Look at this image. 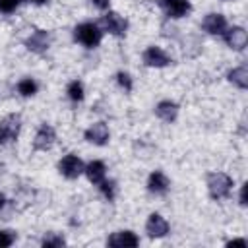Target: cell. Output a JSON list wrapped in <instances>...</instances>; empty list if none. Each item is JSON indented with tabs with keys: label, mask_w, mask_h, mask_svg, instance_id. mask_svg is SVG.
<instances>
[{
	"label": "cell",
	"mask_w": 248,
	"mask_h": 248,
	"mask_svg": "<svg viewBox=\"0 0 248 248\" xmlns=\"http://www.w3.org/2000/svg\"><path fill=\"white\" fill-rule=\"evenodd\" d=\"M232 178L225 172H209L207 174V190L213 200H223L231 194Z\"/></svg>",
	"instance_id": "6da1fadb"
},
{
	"label": "cell",
	"mask_w": 248,
	"mask_h": 248,
	"mask_svg": "<svg viewBox=\"0 0 248 248\" xmlns=\"http://www.w3.org/2000/svg\"><path fill=\"white\" fill-rule=\"evenodd\" d=\"M74 37L78 43H81L83 46L87 48H93L101 43L103 39V31L99 29L97 23H79L76 29H74Z\"/></svg>",
	"instance_id": "7a4b0ae2"
},
{
	"label": "cell",
	"mask_w": 248,
	"mask_h": 248,
	"mask_svg": "<svg viewBox=\"0 0 248 248\" xmlns=\"http://www.w3.org/2000/svg\"><path fill=\"white\" fill-rule=\"evenodd\" d=\"M21 128V116L19 114H8L0 120V143H10L17 138Z\"/></svg>",
	"instance_id": "3957f363"
},
{
	"label": "cell",
	"mask_w": 248,
	"mask_h": 248,
	"mask_svg": "<svg viewBox=\"0 0 248 248\" xmlns=\"http://www.w3.org/2000/svg\"><path fill=\"white\" fill-rule=\"evenodd\" d=\"M83 169H85V165H83V161H81L76 153H68V155L62 157L60 163H58V170H60L66 178H70V180L78 178V176L83 172Z\"/></svg>",
	"instance_id": "277c9868"
},
{
	"label": "cell",
	"mask_w": 248,
	"mask_h": 248,
	"mask_svg": "<svg viewBox=\"0 0 248 248\" xmlns=\"http://www.w3.org/2000/svg\"><path fill=\"white\" fill-rule=\"evenodd\" d=\"M101 25L105 27V31H108L110 35H116V37H124L126 29H128V21L116 12H108L107 16H103Z\"/></svg>",
	"instance_id": "5b68a950"
},
{
	"label": "cell",
	"mask_w": 248,
	"mask_h": 248,
	"mask_svg": "<svg viewBox=\"0 0 248 248\" xmlns=\"http://www.w3.org/2000/svg\"><path fill=\"white\" fill-rule=\"evenodd\" d=\"M54 140H56L54 128L48 126V124H41V128L37 130L35 140H33V149H37V151H46V149L52 147Z\"/></svg>",
	"instance_id": "8992f818"
},
{
	"label": "cell",
	"mask_w": 248,
	"mask_h": 248,
	"mask_svg": "<svg viewBox=\"0 0 248 248\" xmlns=\"http://www.w3.org/2000/svg\"><path fill=\"white\" fill-rule=\"evenodd\" d=\"M159 6H161V10L169 17H174V19L184 17L192 10V6H190L188 0H159Z\"/></svg>",
	"instance_id": "52a82bcc"
},
{
	"label": "cell",
	"mask_w": 248,
	"mask_h": 248,
	"mask_svg": "<svg viewBox=\"0 0 248 248\" xmlns=\"http://www.w3.org/2000/svg\"><path fill=\"white\" fill-rule=\"evenodd\" d=\"M172 60L159 48V46H149V48H145V52H143V64L145 66H149V68H165V66H169Z\"/></svg>",
	"instance_id": "ba28073f"
},
{
	"label": "cell",
	"mask_w": 248,
	"mask_h": 248,
	"mask_svg": "<svg viewBox=\"0 0 248 248\" xmlns=\"http://www.w3.org/2000/svg\"><path fill=\"white\" fill-rule=\"evenodd\" d=\"M223 39H225V43H227L231 48H234V50H242V48L246 46V43H248V35H246V31H244L242 27L225 29V31H223Z\"/></svg>",
	"instance_id": "9c48e42d"
},
{
	"label": "cell",
	"mask_w": 248,
	"mask_h": 248,
	"mask_svg": "<svg viewBox=\"0 0 248 248\" xmlns=\"http://www.w3.org/2000/svg\"><path fill=\"white\" fill-rule=\"evenodd\" d=\"M145 231H147V234L151 238H163L169 232V223L159 213H151L147 223H145Z\"/></svg>",
	"instance_id": "30bf717a"
},
{
	"label": "cell",
	"mask_w": 248,
	"mask_h": 248,
	"mask_svg": "<svg viewBox=\"0 0 248 248\" xmlns=\"http://www.w3.org/2000/svg\"><path fill=\"white\" fill-rule=\"evenodd\" d=\"M25 46H27L31 52L41 54V52H45V50L50 46V35H48L46 31H43V29H37V31L25 41Z\"/></svg>",
	"instance_id": "8fae6325"
},
{
	"label": "cell",
	"mask_w": 248,
	"mask_h": 248,
	"mask_svg": "<svg viewBox=\"0 0 248 248\" xmlns=\"http://www.w3.org/2000/svg\"><path fill=\"white\" fill-rule=\"evenodd\" d=\"M85 140L95 143V145H105L108 141V128L105 122H95L91 128L85 130Z\"/></svg>",
	"instance_id": "7c38bea8"
},
{
	"label": "cell",
	"mask_w": 248,
	"mask_h": 248,
	"mask_svg": "<svg viewBox=\"0 0 248 248\" xmlns=\"http://www.w3.org/2000/svg\"><path fill=\"white\" fill-rule=\"evenodd\" d=\"M108 246H116V248H126V246H138L140 244V238L132 232V231H116L108 236L107 240Z\"/></svg>",
	"instance_id": "4fadbf2b"
},
{
	"label": "cell",
	"mask_w": 248,
	"mask_h": 248,
	"mask_svg": "<svg viewBox=\"0 0 248 248\" xmlns=\"http://www.w3.org/2000/svg\"><path fill=\"white\" fill-rule=\"evenodd\" d=\"M203 29L209 35H223V31L227 29V19L223 14H207L203 19Z\"/></svg>",
	"instance_id": "5bb4252c"
},
{
	"label": "cell",
	"mask_w": 248,
	"mask_h": 248,
	"mask_svg": "<svg viewBox=\"0 0 248 248\" xmlns=\"http://www.w3.org/2000/svg\"><path fill=\"white\" fill-rule=\"evenodd\" d=\"M169 186H170V182H169V178H167L161 170H153V172L149 174V178H147V188H149V192H153V194L163 196V194H167Z\"/></svg>",
	"instance_id": "9a60e30c"
},
{
	"label": "cell",
	"mask_w": 248,
	"mask_h": 248,
	"mask_svg": "<svg viewBox=\"0 0 248 248\" xmlns=\"http://www.w3.org/2000/svg\"><path fill=\"white\" fill-rule=\"evenodd\" d=\"M155 114L163 120V122H174L178 116V105L174 101H161L155 107Z\"/></svg>",
	"instance_id": "2e32d148"
},
{
	"label": "cell",
	"mask_w": 248,
	"mask_h": 248,
	"mask_svg": "<svg viewBox=\"0 0 248 248\" xmlns=\"http://www.w3.org/2000/svg\"><path fill=\"white\" fill-rule=\"evenodd\" d=\"M83 172L87 174L89 182H93V184H99V182H103V180H105V172H107V167H105V163H103V161H91V163H87V165H85Z\"/></svg>",
	"instance_id": "e0dca14e"
},
{
	"label": "cell",
	"mask_w": 248,
	"mask_h": 248,
	"mask_svg": "<svg viewBox=\"0 0 248 248\" xmlns=\"http://www.w3.org/2000/svg\"><path fill=\"white\" fill-rule=\"evenodd\" d=\"M227 78H229V81H231L232 85H236L238 89H246V87H248V70H246V66H238V68L231 70Z\"/></svg>",
	"instance_id": "ac0fdd59"
},
{
	"label": "cell",
	"mask_w": 248,
	"mask_h": 248,
	"mask_svg": "<svg viewBox=\"0 0 248 248\" xmlns=\"http://www.w3.org/2000/svg\"><path fill=\"white\" fill-rule=\"evenodd\" d=\"M37 89H39V87H37V81L31 79V78H23V79L17 83V91H19V95H23V97L35 95Z\"/></svg>",
	"instance_id": "d6986e66"
},
{
	"label": "cell",
	"mask_w": 248,
	"mask_h": 248,
	"mask_svg": "<svg viewBox=\"0 0 248 248\" xmlns=\"http://www.w3.org/2000/svg\"><path fill=\"white\" fill-rule=\"evenodd\" d=\"M66 93H68V97L72 99V101H81L83 99V83L81 81H78V79H74V81H70L68 83V89H66Z\"/></svg>",
	"instance_id": "ffe728a7"
},
{
	"label": "cell",
	"mask_w": 248,
	"mask_h": 248,
	"mask_svg": "<svg viewBox=\"0 0 248 248\" xmlns=\"http://www.w3.org/2000/svg\"><path fill=\"white\" fill-rule=\"evenodd\" d=\"M41 244H43L45 248H56V246H64L66 240H64V236H60L58 232H46V234L43 236Z\"/></svg>",
	"instance_id": "44dd1931"
},
{
	"label": "cell",
	"mask_w": 248,
	"mask_h": 248,
	"mask_svg": "<svg viewBox=\"0 0 248 248\" xmlns=\"http://www.w3.org/2000/svg\"><path fill=\"white\" fill-rule=\"evenodd\" d=\"M99 186V190L103 192V196L107 198V200H112L114 198V180H103V182H99L97 184Z\"/></svg>",
	"instance_id": "7402d4cb"
},
{
	"label": "cell",
	"mask_w": 248,
	"mask_h": 248,
	"mask_svg": "<svg viewBox=\"0 0 248 248\" xmlns=\"http://www.w3.org/2000/svg\"><path fill=\"white\" fill-rule=\"evenodd\" d=\"M16 242V231H0V248H8Z\"/></svg>",
	"instance_id": "603a6c76"
},
{
	"label": "cell",
	"mask_w": 248,
	"mask_h": 248,
	"mask_svg": "<svg viewBox=\"0 0 248 248\" xmlns=\"http://www.w3.org/2000/svg\"><path fill=\"white\" fill-rule=\"evenodd\" d=\"M116 81H118V85H120L124 91H132V78H130V74L118 72V74H116Z\"/></svg>",
	"instance_id": "cb8c5ba5"
},
{
	"label": "cell",
	"mask_w": 248,
	"mask_h": 248,
	"mask_svg": "<svg viewBox=\"0 0 248 248\" xmlns=\"http://www.w3.org/2000/svg\"><path fill=\"white\" fill-rule=\"evenodd\" d=\"M21 0H0V12L4 14H12L17 6H19Z\"/></svg>",
	"instance_id": "d4e9b609"
},
{
	"label": "cell",
	"mask_w": 248,
	"mask_h": 248,
	"mask_svg": "<svg viewBox=\"0 0 248 248\" xmlns=\"http://www.w3.org/2000/svg\"><path fill=\"white\" fill-rule=\"evenodd\" d=\"M93 6L99 8L101 12H107L110 8V0H93Z\"/></svg>",
	"instance_id": "484cf974"
},
{
	"label": "cell",
	"mask_w": 248,
	"mask_h": 248,
	"mask_svg": "<svg viewBox=\"0 0 248 248\" xmlns=\"http://www.w3.org/2000/svg\"><path fill=\"white\" fill-rule=\"evenodd\" d=\"M227 246H246V240L244 238H234V240L227 242Z\"/></svg>",
	"instance_id": "4316f807"
},
{
	"label": "cell",
	"mask_w": 248,
	"mask_h": 248,
	"mask_svg": "<svg viewBox=\"0 0 248 248\" xmlns=\"http://www.w3.org/2000/svg\"><path fill=\"white\" fill-rule=\"evenodd\" d=\"M240 205H246V184L240 188Z\"/></svg>",
	"instance_id": "83f0119b"
},
{
	"label": "cell",
	"mask_w": 248,
	"mask_h": 248,
	"mask_svg": "<svg viewBox=\"0 0 248 248\" xmlns=\"http://www.w3.org/2000/svg\"><path fill=\"white\" fill-rule=\"evenodd\" d=\"M4 203H6V198H4V194H0V209L4 207Z\"/></svg>",
	"instance_id": "f1b7e54d"
},
{
	"label": "cell",
	"mask_w": 248,
	"mask_h": 248,
	"mask_svg": "<svg viewBox=\"0 0 248 248\" xmlns=\"http://www.w3.org/2000/svg\"><path fill=\"white\" fill-rule=\"evenodd\" d=\"M31 2H33V4H45L46 0H31Z\"/></svg>",
	"instance_id": "f546056e"
}]
</instances>
